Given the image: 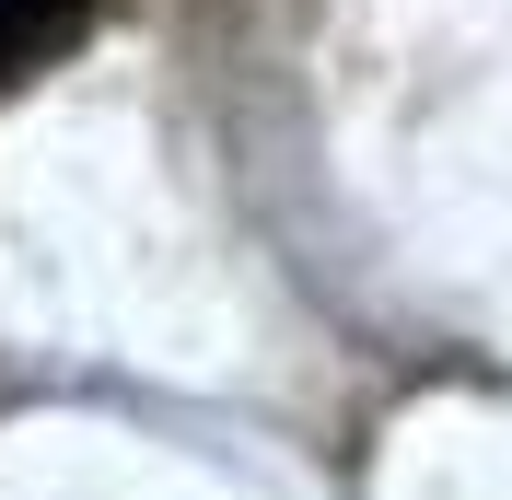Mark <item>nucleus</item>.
<instances>
[{
	"mask_svg": "<svg viewBox=\"0 0 512 500\" xmlns=\"http://www.w3.org/2000/svg\"><path fill=\"white\" fill-rule=\"evenodd\" d=\"M105 0H0V82H24V70H59L82 35H94Z\"/></svg>",
	"mask_w": 512,
	"mask_h": 500,
	"instance_id": "nucleus-1",
	"label": "nucleus"
}]
</instances>
